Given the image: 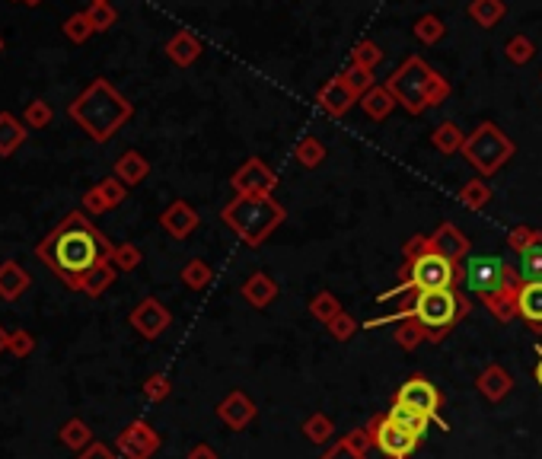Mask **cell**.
Segmentation results:
<instances>
[{
    "label": "cell",
    "instance_id": "003e7915",
    "mask_svg": "<svg viewBox=\"0 0 542 459\" xmlns=\"http://www.w3.org/2000/svg\"><path fill=\"white\" fill-rule=\"evenodd\" d=\"M13 4H23V0H13Z\"/></svg>",
    "mask_w": 542,
    "mask_h": 459
},
{
    "label": "cell",
    "instance_id": "d590c367",
    "mask_svg": "<svg viewBox=\"0 0 542 459\" xmlns=\"http://www.w3.org/2000/svg\"><path fill=\"white\" fill-rule=\"evenodd\" d=\"M421 342H428V332H425V326H421L415 316H409V319L399 322L396 329V344L402 348V351H415Z\"/></svg>",
    "mask_w": 542,
    "mask_h": 459
},
{
    "label": "cell",
    "instance_id": "9a60e30c",
    "mask_svg": "<svg viewBox=\"0 0 542 459\" xmlns=\"http://www.w3.org/2000/svg\"><path fill=\"white\" fill-rule=\"evenodd\" d=\"M431 253L463 265V259L469 255V239L463 237V230H457L453 221H441L434 233H431Z\"/></svg>",
    "mask_w": 542,
    "mask_h": 459
},
{
    "label": "cell",
    "instance_id": "ba28073f",
    "mask_svg": "<svg viewBox=\"0 0 542 459\" xmlns=\"http://www.w3.org/2000/svg\"><path fill=\"white\" fill-rule=\"evenodd\" d=\"M367 431H370V437H374L376 450L390 459H409L421 444V437L409 434V431H402L399 424H392L386 415H374L370 424H367Z\"/></svg>",
    "mask_w": 542,
    "mask_h": 459
},
{
    "label": "cell",
    "instance_id": "1f68e13d",
    "mask_svg": "<svg viewBox=\"0 0 542 459\" xmlns=\"http://www.w3.org/2000/svg\"><path fill=\"white\" fill-rule=\"evenodd\" d=\"M179 278H182V284L189 291H205L207 284H211V278H214V271H211V265H207L205 259H189L182 265V271H179Z\"/></svg>",
    "mask_w": 542,
    "mask_h": 459
},
{
    "label": "cell",
    "instance_id": "74e56055",
    "mask_svg": "<svg viewBox=\"0 0 542 459\" xmlns=\"http://www.w3.org/2000/svg\"><path fill=\"white\" fill-rule=\"evenodd\" d=\"M505 54H507V61H511V64L523 68V64L533 61V54H536L533 38H530V36H511L505 42Z\"/></svg>",
    "mask_w": 542,
    "mask_h": 459
},
{
    "label": "cell",
    "instance_id": "91938a15",
    "mask_svg": "<svg viewBox=\"0 0 542 459\" xmlns=\"http://www.w3.org/2000/svg\"><path fill=\"white\" fill-rule=\"evenodd\" d=\"M185 459H217V450L214 447H207V444H195Z\"/></svg>",
    "mask_w": 542,
    "mask_h": 459
},
{
    "label": "cell",
    "instance_id": "f907efd6",
    "mask_svg": "<svg viewBox=\"0 0 542 459\" xmlns=\"http://www.w3.org/2000/svg\"><path fill=\"white\" fill-rule=\"evenodd\" d=\"M326 329H328V335L336 338V342H352V338H354V332H358V322H354V316H348V313H338L336 319L328 322Z\"/></svg>",
    "mask_w": 542,
    "mask_h": 459
},
{
    "label": "cell",
    "instance_id": "e575fe53",
    "mask_svg": "<svg viewBox=\"0 0 542 459\" xmlns=\"http://www.w3.org/2000/svg\"><path fill=\"white\" fill-rule=\"evenodd\" d=\"M459 201L469 207V211H481V207L491 205V185L485 179H473L459 189Z\"/></svg>",
    "mask_w": 542,
    "mask_h": 459
},
{
    "label": "cell",
    "instance_id": "cb8c5ba5",
    "mask_svg": "<svg viewBox=\"0 0 542 459\" xmlns=\"http://www.w3.org/2000/svg\"><path fill=\"white\" fill-rule=\"evenodd\" d=\"M517 313L533 329H542V281H523V287L517 291Z\"/></svg>",
    "mask_w": 542,
    "mask_h": 459
},
{
    "label": "cell",
    "instance_id": "b9f144b4",
    "mask_svg": "<svg viewBox=\"0 0 542 459\" xmlns=\"http://www.w3.org/2000/svg\"><path fill=\"white\" fill-rule=\"evenodd\" d=\"M342 76H344V84H348L354 93H358V100H360V96H364V93H370V90H374V86H376L374 70L358 68V64H348V68L342 70Z\"/></svg>",
    "mask_w": 542,
    "mask_h": 459
},
{
    "label": "cell",
    "instance_id": "277c9868",
    "mask_svg": "<svg viewBox=\"0 0 542 459\" xmlns=\"http://www.w3.org/2000/svg\"><path fill=\"white\" fill-rule=\"evenodd\" d=\"M473 303L466 297H459L457 291H428L415 297V319L425 326L428 342H443L450 335V329L459 319H466Z\"/></svg>",
    "mask_w": 542,
    "mask_h": 459
},
{
    "label": "cell",
    "instance_id": "5b68a950",
    "mask_svg": "<svg viewBox=\"0 0 542 459\" xmlns=\"http://www.w3.org/2000/svg\"><path fill=\"white\" fill-rule=\"evenodd\" d=\"M514 153H517L514 141L495 122H481L466 138V144H463V157L479 169L481 176H495Z\"/></svg>",
    "mask_w": 542,
    "mask_h": 459
},
{
    "label": "cell",
    "instance_id": "e0dca14e",
    "mask_svg": "<svg viewBox=\"0 0 542 459\" xmlns=\"http://www.w3.org/2000/svg\"><path fill=\"white\" fill-rule=\"evenodd\" d=\"M217 418H221L227 428L246 431L249 424H253V418H255V402L246 396L243 390H233L227 399H223L221 406H217Z\"/></svg>",
    "mask_w": 542,
    "mask_h": 459
},
{
    "label": "cell",
    "instance_id": "6f0895ef",
    "mask_svg": "<svg viewBox=\"0 0 542 459\" xmlns=\"http://www.w3.org/2000/svg\"><path fill=\"white\" fill-rule=\"evenodd\" d=\"M322 459H367V456H364V453H358V450H352V447L344 444V440H338L332 450L322 453Z\"/></svg>",
    "mask_w": 542,
    "mask_h": 459
},
{
    "label": "cell",
    "instance_id": "f546056e",
    "mask_svg": "<svg viewBox=\"0 0 542 459\" xmlns=\"http://www.w3.org/2000/svg\"><path fill=\"white\" fill-rule=\"evenodd\" d=\"M505 13H507L505 0H473V4H469V16H473L481 29H495V26L505 20Z\"/></svg>",
    "mask_w": 542,
    "mask_h": 459
},
{
    "label": "cell",
    "instance_id": "f1b7e54d",
    "mask_svg": "<svg viewBox=\"0 0 542 459\" xmlns=\"http://www.w3.org/2000/svg\"><path fill=\"white\" fill-rule=\"evenodd\" d=\"M115 278H118V268H115L112 262H102L100 268H93L90 275L84 278L80 294H86V297H102V294L115 284Z\"/></svg>",
    "mask_w": 542,
    "mask_h": 459
},
{
    "label": "cell",
    "instance_id": "8d00e7d4",
    "mask_svg": "<svg viewBox=\"0 0 542 459\" xmlns=\"http://www.w3.org/2000/svg\"><path fill=\"white\" fill-rule=\"evenodd\" d=\"M310 313L316 316V319L322 322V326H328V322L336 319L338 313H344L342 303H338V297L332 291H320L313 300H310Z\"/></svg>",
    "mask_w": 542,
    "mask_h": 459
},
{
    "label": "cell",
    "instance_id": "7bdbcfd3",
    "mask_svg": "<svg viewBox=\"0 0 542 459\" xmlns=\"http://www.w3.org/2000/svg\"><path fill=\"white\" fill-rule=\"evenodd\" d=\"M539 239H542V230H533L527 227V223H517L514 230H507V246H511L517 255H523L530 246H536Z\"/></svg>",
    "mask_w": 542,
    "mask_h": 459
},
{
    "label": "cell",
    "instance_id": "60d3db41",
    "mask_svg": "<svg viewBox=\"0 0 542 459\" xmlns=\"http://www.w3.org/2000/svg\"><path fill=\"white\" fill-rule=\"evenodd\" d=\"M380 61H383V48L376 45L374 38H360L358 45L352 48V64H358V68L374 70Z\"/></svg>",
    "mask_w": 542,
    "mask_h": 459
},
{
    "label": "cell",
    "instance_id": "ffe728a7",
    "mask_svg": "<svg viewBox=\"0 0 542 459\" xmlns=\"http://www.w3.org/2000/svg\"><path fill=\"white\" fill-rule=\"evenodd\" d=\"M475 390L489 399V402H501V399L514 390V380L501 364H489V367L479 374V380H475Z\"/></svg>",
    "mask_w": 542,
    "mask_h": 459
},
{
    "label": "cell",
    "instance_id": "30bf717a",
    "mask_svg": "<svg viewBox=\"0 0 542 459\" xmlns=\"http://www.w3.org/2000/svg\"><path fill=\"white\" fill-rule=\"evenodd\" d=\"M463 275H466L469 287H473L479 297H485V294H495L501 291V287H507V262L498 259V255H473V259H466Z\"/></svg>",
    "mask_w": 542,
    "mask_h": 459
},
{
    "label": "cell",
    "instance_id": "603a6c76",
    "mask_svg": "<svg viewBox=\"0 0 542 459\" xmlns=\"http://www.w3.org/2000/svg\"><path fill=\"white\" fill-rule=\"evenodd\" d=\"M396 96H392V90L386 84H376L370 93H364L360 96V109H364L367 118H374V122H383V118H390L392 112H396Z\"/></svg>",
    "mask_w": 542,
    "mask_h": 459
},
{
    "label": "cell",
    "instance_id": "7a4b0ae2",
    "mask_svg": "<svg viewBox=\"0 0 542 459\" xmlns=\"http://www.w3.org/2000/svg\"><path fill=\"white\" fill-rule=\"evenodd\" d=\"M68 115L96 144H106L128 125V118L134 115V106L128 102V96H122L109 84L106 76H96L68 106Z\"/></svg>",
    "mask_w": 542,
    "mask_h": 459
},
{
    "label": "cell",
    "instance_id": "8fae6325",
    "mask_svg": "<svg viewBox=\"0 0 542 459\" xmlns=\"http://www.w3.org/2000/svg\"><path fill=\"white\" fill-rule=\"evenodd\" d=\"M128 322H131V329L138 332L141 338L153 342V338H160L163 332L169 329V322H173V313H169V306L163 303V300L144 297L138 306H134V310H131Z\"/></svg>",
    "mask_w": 542,
    "mask_h": 459
},
{
    "label": "cell",
    "instance_id": "9c48e42d",
    "mask_svg": "<svg viewBox=\"0 0 542 459\" xmlns=\"http://www.w3.org/2000/svg\"><path fill=\"white\" fill-rule=\"evenodd\" d=\"M396 402L399 406H409L415 408V412H421L425 418L437 421L443 431H447V421H441V406H443V396L437 392V386L431 380H425V376H409V380L399 386L396 392Z\"/></svg>",
    "mask_w": 542,
    "mask_h": 459
},
{
    "label": "cell",
    "instance_id": "8992f818",
    "mask_svg": "<svg viewBox=\"0 0 542 459\" xmlns=\"http://www.w3.org/2000/svg\"><path fill=\"white\" fill-rule=\"evenodd\" d=\"M431 76H434V68H428L425 58L412 54V58H405V61L392 70L390 80H386V86L392 90V96H396V102L405 109V112L421 115V112H428Z\"/></svg>",
    "mask_w": 542,
    "mask_h": 459
},
{
    "label": "cell",
    "instance_id": "5bb4252c",
    "mask_svg": "<svg viewBox=\"0 0 542 459\" xmlns=\"http://www.w3.org/2000/svg\"><path fill=\"white\" fill-rule=\"evenodd\" d=\"M354 102H358V93L344 84L342 74L326 80V84L320 86V93H316V106H320L328 118H342V115H348L354 109Z\"/></svg>",
    "mask_w": 542,
    "mask_h": 459
},
{
    "label": "cell",
    "instance_id": "ab89813d",
    "mask_svg": "<svg viewBox=\"0 0 542 459\" xmlns=\"http://www.w3.org/2000/svg\"><path fill=\"white\" fill-rule=\"evenodd\" d=\"M64 36L70 38V42H74V45H84L86 38L93 36V23H90V16H86V10H80V13H70L68 20H64Z\"/></svg>",
    "mask_w": 542,
    "mask_h": 459
},
{
    "label": "cell",
    "instance_id": "681fc988",
    "mask_svg": "<svg viewBox=\"0 0 542 459\" xmlns=\"http://www.w3.org/2000/svg\"><path fill=\"white\" fill-rule=\"evenodd\" d=\"M169 392H173V382H169L166 374H150L144 380V399H147V402H163V399H169Z\"/></svg>",
    "mask_w": 542,
    "mask_h": 459
},
{
    "label": "cell",
    "instance_id": "03108f58",
    "mask_svg": "<svg viewBox=\"0 0 542 459\" xmlns=\"http://www.w3.org/2000/svg\"><path fill=\"white\" fill-rule=\"evenodd\" d=\"M93 4H106V0H93Z\"/></svg>",
    "mask_w": 542,
    "mask_h": 459
},
{
    "label": "cell",
    "instance_id": "f6af8a7d",
    "mask_svg": "<svg viewBox=\"0 0 542 459\" xmlns=\"http://www.w3.org/2000/svg\"><path fill=\"white\" fill-rule=\"evenodd\" d=\"M52 118H54L52 102H45V100H32L29 106H26V112H23L26 128H48V125H52Z\"/></svg>",
    "mask_w": 542,
    "mask_h": 459
},
{
    "label": "cell",
    "instance_id": "d6986e66",
    "mask_svg": "<svg viewBox=\"0 0 542 459\" xmlns=\"http://www.w3.org/2000/svg\"><path fill=\"white\" fill-rule=\"evenodd\" d=\"M29 271H26L20 262L7 259L0 262V300H7V303H13V300H20L26 291H29Z\"/></svg>",
    "mask_w": 542,
    "mask_h": 459
},
{
    "label": "cell",
    "instance_id": "52a82bcc",
    "mask_svg": "<svg viewBox=\"0 0 542 459\" xmlns=\"http://www.w3.org/2000/svg\"><path fill=\"white\" fill-rule=\"evenodd\" d=\"M459 275H463V268L457 262L443 259L437 253H428L415 262H405L402 271H399V281L409 284L415 294H428V291H453Z\"/></svg>",
    "mask_w": 542,
    "mask_h": 459
},
{
    "label": "cell",
    "instance_id": "44dd1931",
    "mask_svg": "<svg viewBox=\"0 0 542 459\" xmlns=\"http://www.w3.org/2000/svg\"><path fill=\"white\" fill-rule=\"evenodd\" d=\"M278 297V284L271 275H265V271H255V275H249L243 281V300L249 306H255V310H265V306H271Z\"/></svg>",
    "mask_w": 542,
    "mask_h": 459
},
{
    "label": "cell",
    "instance_id": "3957f363",
    "mask_svg": "<svg viewBox=\"0 0 542 459\" xmlns=\"http://www.w3.org/2000/svg\"><path fill=\"white\" fill-rule=\"evenodd\" d=\"M221 221L246 246H262L287 221V211H284V205H278L275 195H237L230 205H223Z\"/></svg>",
    "mask_w": 542,
    "mask_h": 459
},
{
    "label": "cell",
    "instance_id": "680465c9",
    "mask_svg": "<svg viewBox=\"0 0 542 459\" xmlns=\"http://www.w3.org/2000/svg\"><path fill=\"white\" fill-rule=\"evenodd\" d=\"M77 459H118V456H115L106 444H100V440H96V444H90L84 453H77Z\"/></svg>",
    "mask_w": 542,
    "mask_h": 459
},
{
    "label": "cell",
    "instance_id": "836d02e7",
    "mask_svg": "<svg viewBox=\"0 0 542 459\" xmlns=\"http://www.w3.org/2000/svg\"><path fill=\"white\" fill-rule=\"evenodd\" d=\"M297 163L303 169H316L322 166V160H326V144H322L320 138H313V134H306V138L297 141Z\"/></svg>",
    "mask_w": 542,
    "mask_h": 459
},
{
    "label": "cell",
    "instance_id": "816d5d0a",
    "mask_svg": "<svg viewBox=\"0 0 542 459\" xmlns=\"http://www.w3.org/2000/svg\"><path fill=\"white\" fill-rule=\"evenodd\" d=\"M450 93H453L450 80H447V76L437 74V70H434V76H431V86H428V109L443 106V102L450 100Z\"/></svg>",
    "mask_w": 542,
    "mask_h": 459
},
{
    "label": "cell",
    "instance_id": "f35d334b",
    "mask_svg": "<svg viewBox=\"0 0 542 459\" xmlns=\"http://www.w3.org/2000/svg\"><path fill=\"white\" fill-rule=\"evenodd\" d=\"M336 434V424H332V418L322 412L310 415V418L303 421V437L306 440H313V444H326L328 437Z\"/></svg>",
    "mask_w": 542,
    "mask_h": 459
},
{
    "label": "cell",
    "instance_id": "4fadbf2b",
    "mask_svg": "<svg viewBox=\"0 0 542 459\" xmlns=\"http://www.w3.org/2000/svg\"><path fill=\"white\" fill-rule=\"evenodd\" d=\"M230 185H233L237 195H271L275 185H278V176H275V169L268 166L265 160L249 157V160L233 173Z\"/></svg>",
    "mask_w": 542,
    "mask_h": 459
},
{
    "label": "cell",
    "instance_id": "2e32d148",
    "mask_svg": "<svg viewBox=\"0 0 542 459\" xmlns=\"http://www.w3.org/2000/svg\"><path fill=\"white\" fill-rule=\"evenodd\" d=\"M198 211H195V207L189 205V201H173V205L166 207V211H163L160 214V227L166 230L169 237L173 239H189L191 233H195V230H198Z\"/></svg>",
    "mask_w": 542,
    "mask_h": 459
},
{
    "label": "cell",
    "instance_id": "11a10c76",
    "mask_svg": "<svg viewBox=\"0 0 542 459\" xmlns=\"http://www.w3.org/2000/svg\"><path fill=\"white\" fill-rule=\"evenodd\" d=\"M342 440H344L348 447H352V450L364 453V456H367V450L374 447V437H370V431H367V428H354L352 434H344Z\"/></svg>",
    "mask_w": 542,
    "mask_h": 459
},
{
    "label": "cell",
    "instance_id": "d4e9b609",
    "mask_svg": "<svg viewBox=\"0 0 542 459\" xmlns=\"http://www.w3.org/2000/svg\"><path fill=\"white\" fill-rule=\"evenodd\" d=\"M26 138H29L26 122H20L10 112H0V157H13L26 144Z\"/></svg>",
    "mask_w": 542,
    "mask_h": 459
},
{
    "label": "cell",
    "instance_id": "6125c7cd",
    "mask_svg": "<svg viewBox=\"0 0 542 459\" xmlns=\"http://www.w3.org/2000/svg\"><path fill=\"white\" fill-rule=\"evenodd\" d=\"M533 376H536V382H539V390H542V351H539V364H536Z\"/></svg>",
    "mask_w": 542,
    "mask_h": 459
},
{
    "label": "cell",
    "instance_id": "ac0fdd59",
    "mask_svg": "<svg viewBox=\"0 0 542 459\" xmlns=\"http://www.w3.org/2000/svg\"><path fill=\"white\" fill-rule=\"evenodd\" d=\"M201 52H205L201 38L189 29H179L176 36L166 42V58L176 64V68H191V64L201 58Z\"/></svg>",
    "mask_w": 542,
    "mask_h": 459
},
{
    "label": "cell",
    "instance_id": "484cf974",
    "mask_svg": "<svg viewBox=\"0 0 542 459\" xmlns=\"http://www.w3.org/2000/svg\"><path fill=\"white\" fill-rule=\"evenodd\" d=\"M481 303L489 306V313L495 316L498 322H511L517 313V287H501V291L495 294H485L481 297Z\"/></svg>",
    "mask_w": 542,
    "mask_h": 459
},
{
    "label": "cell",
    "instance_id": "f5cc1de1",
    "mask_svg": "<svg viewBox=\"0 0 542 459\" xmlns=\"http://www.w3.org/2000/svg\"><path fill=\"white\" fill-rule=\"evenodd\" d=\"M100 191H102V198L109 201V207H118V205H125V195H128V185L122 182V179H115V176H109V179H102L100 182Z\"/></svg>",
    "mask_w": 542,
    "mask_h": 459
},
{
    "label": "cell",
    "instance_id": "7dc6e473",
    "mask_svg": "<svg viewBox=\"0 0 542 459\" xmlns=\"http://www.w3.org/2000/svg\"><path fill=\"white\" fill-rule=\"evenodd\" d=\"M86 16H90V23L96 32H109L115 26V20H118V13H115L112 4H90V10H86Z\"/></svg>",
    "mask_w": 542,
    "mask_h": 459
},
{
    "label": "cell",
    "instance_id": "db71d44e",
    "mask_svg": "<svg viewBox=\"0 0 542 459\" xmlns=\"http://www.w3.org/2000/svg\"><path fill=\"white\" fill-rule=\"evenodd\" d=\"M80 205H84L86 214H109V211H112V207H109V201L102 198L100 185H93L90 191H84V201H80Z\"/></svg>",
    "mask_w": 542,
    "mask_h": 459
},
{
    "label": "cell",
    "instance_id": "4316f807",
    "mask_svg": "<svg viewBox=\"0 0 542 459\" xmlns=\"http://www.w3.org/2000/svg\"><path fill=\"white\" fill-rule=\"evenodd\" d=\"M466 138H469V134H463V128H459L457 122H441L434 131H431V144H434L441 153H447V157L463 150Z\"/></svg>",
    "mask_w": 542,
    "mask_h": 459
},
{
    "label": "cell",
    "instance_id": "e7e4bbea",
    "mask_svg": "<svg viewBox=\"0 0 542 459\" xmlns=\"http://www.w3.org/2000/svg\"><path fill=\"white\" fill-rule=\"evenodd\" d=\"M0 54H4V36H0Z\"/></svg>",
    "mask_w": 542,
    "mask_h": 459
},
{
    "label": "cell",
    "instance_id": "7c38bea8",
    "mask_svg": "<svg viewBox=\"0 0 542 459\" xmlns=\"http://www.w3.org/2000/svg\"><path fill=\"white\" fill-rule=\"evenodd\" d=\"M115 447L125 459H150L153 453L160 450V434L147 424V421H131L125 424L122 434L115 437Z\"/></svg>",
    "mask_w": 542,
    "mask_h": 459
},
{
    "label": "cell",
    "instance_id": "bcb514c9",
    "mask_svg": "<svg viewBox=\"0 0 542 459\" xmlns=\"http://www.w3.org/2000/svg\"><path fill=\"white\" fill-rule=\"evenodd\" d=\"M141 249L134 243H118L115 246V255H112V265L118 268V271H134V268L141 265Z\"/></svg>",
    "mask_w": 542,
    "mask_h": 459
},
{
    "label": "cell",
    "instance_id": "83f0119b",
    "mask_svg": "<svg viewBox=\"0 0 542 459\" xmlns=\"http://www.w3.org/2000/svg\"><path fill=\"white\" fill-rule=\"evenodd\" d=\"M58 437H61V444L68 447V450H77V453H84L90 444H96V440H93L90 424H86V421H80V418L64 421L61 431H58Z\"/></svg>",
    "mask_w": 542,
    "mask_h": 459
},
{
    "label": "cell",
    "instance_id": "be15d7a7",
    "mask_svg": "<svg viewBox=\"0 0 542 459\" xmlns=\"http://www.w3.org/2000/svg\"><path fill=\"white\" fill-rule=\"evenodd\" d=\"M26 7H38V4H42V0H23Z\"/></svg>",
    "mask_w": 542,
    "mask_h": 459
},
{
    "label": "cell",
    "instance_id": "4dcf8cb0",
    "mask_svg": "<svg viewBox=\"0 0 542 459\" xmlns=\"http://www.w3.org/2000/svg\"><path fill=\"white\" fill-rule=\"evenodd\" d=\"M386 418L392 421V424H399L402 431H409V434L415 437H425V431H428V421L421 412H415V408L409 406H399V402H392V408L386 412Z\"/></svg>",
    "mask_w": 542,
    "mask_h": 459
},
{
    "label": "cell",
    "instance_id": "ee69618b",
    "mask_svg": "<svg viewBox=\"0 0 542 459\" xmlns=\"http://www.w3.org/2000/svg\"><path fill=\"white\" fill-rule=\"evenodd\" d=\"M520 278L523 281H542V239L520 255Z\"/></svg>",
    "mask_w": 542,
    "mask_h": 459
},
{
    "label": "cell",
    "instance_id": "94428289",
    "mask_svg": "<svg viewBox=\"0 0 542 459\" xmlns=\"http://www.w3.org/2000/svg\"><path fill=\"white\" fill-rule=\"evenodd\" d=\"M7 338H10V332H4V326H0V354L7 351Z\"/></svg>",
    "mask_w": 542,
    "mask_h": 459
},
{
    "label": "cell",
    "instance_id": "6da1fadb",
    "mask_svg": "<svg viewBox=\"0 0 542 459\" xmlns=\"http://www.w3.org/2000/svg\"><path fill=\"white\" fill-rule=\"evenodd\" d=\"M115 246L102 237V230L93 227L86 211H70L58 227L36 246V259L45 262L64 287L80 291L84 278L102 262H112Z\"/></svg>",
    "mask_w": 542,
    "mask_h": 459
},
{
    "label": "cell",
    "instance_id": "c3c4849f",
    "mask_svg": "<svg viewBox=\"0 0 542 459\" xmlns=\"http://www.w3.org/2000/svg\"><path fill=\"white\" fill-rule=\"evenodd\" d=\"M7 351L13 354V358H32V351H36V338H32V332H26V329H16V332H10V338H7Z\"/></svg>",
    "mask_w": 542,
    "mask_h": 459
},
{
    "label": "cell",
    "instance_id": "7402d4cb",
    "mask_svg": "<svg viewBox=\"0 0 542 459\" xmlns=\"http://www.w3.org/2000/svg\"><path fill=\"white\" fill-rule=\"evenodd\" d=\"M115 179H122L128 189H134V185H141L147 176H150V163H147L144 153L138 150H125L118 160H115Z\"/></svg>",
    "mask_w": 542,
    "mask_h": 459
},
{
    "label": "cell",
    "instance_id": "9f6ffc18",
    "mask_svg": "<svg viewBox=\"0 0 542 459\" xmlns=\"http://www.w3.org/2000/svg\"><path fill=\"white\" fill-rule=\"evenodd\" d=\"M428 253H431V237H412L409 243L402 246L405 262H415V259H421V255H428Z\"/></svg>",
    "mask_w": 542,
    "mask_h": 459
},
{
    "label": "cell",
    "instance_id": "d6a6232c",
    "mask_svg": "<svg viewBox=\"0 0 542 459\" xmlns=\"http://www.w3.org/2000/svg\"><path fill=\"white\" fill-rule=\"evenodd\" d=\"M412 32H415V38H418L421 45H437V42L447 36V26H443V20L437 13H425V16H418V20H415Z\"/></svg>",
    "mask_w": 542,
    "mask_h": 459
}]
</instances>
